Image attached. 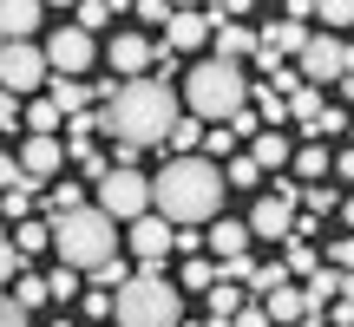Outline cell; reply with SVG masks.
Instances as JSON below:
<instances>
[{
	"instance_id": "cell-43",
	"label": "cell",
	"mask_w": 354,
	"mask_h": 327,
	"mask_svg": "<svg viewBox=\"0 0 354 327\" xmlns=\"http://www.w3.org/2000/svg\"><path fill=\"white\" fill-rule=\"evenodd\" d=\"M348 262H354V242L335 236V242H328V268H342V275H348Z\"/></svg>"
},
{
	"instance_id": "cell-45",
	"label": "cell",
	"mask_w": 354,
	"mask_h": 327,
	"mask_svg": "<svg viewBox=\"0 0 354 327\" xmlns=\"http://www.w3.org/2000/svg\"><path fill=\"white\" fill-rule=\"evenodd\" d=\"M0 210H7V223H26V190H7V197H0Z\"/></svg>"
},
{
	"instance_id": "cell-36",
	"label": "cell",
	"mask_w": 354,
	"mask_h": 327,
	"mask_svg": "<svg viewBox=\"0 0 354 327\" xmlns=\"http://www.w3.org/2000/svg\"><path fill=\"white\" fill-rule=\"evenodd\" d=\"M342 131H348V112H342V105H335V112H322V118H315V144H328V138H342Z\"/></svg>"
},
{
	"instance_id": "cell-34",
	"label": "cell",
	"mask_w": 354,
	"mask_h": 327,
	"mask_svg": "<svg viewBox=\"0 0 354 327\" xmlns=\"http://www.w3.org/2000/svg\"><path fill=\"white\" fill-rule=\"evenodd\" d=\"M308 20H322V26L335 33V26H348V20H354V7H348V0H322V7L308 13Z\"/></svg>"
},
{
	"instance_id": "cell-44",
	"label": "cell",
	"mask_w": 354,
	"mask_h": 327,
	"mask_svg": "<svg viewBox=\"0 0 354 327\" xmlns=\"http://www.w3.org/2000/svg\"><path fill=\"white\" fill-rule=\"evenodd\" d=\"M138 20H151V26H165V20H171V0H138Z\"/></svg>"
},
{
	"instance_id": "cell-35",
	"label": "cell",
	"mask_w": 354,
	"mask_h": 327,
	"mask_svg": "<svg viewBox=\"0 0 354 327\" xmlns=\"http://www.w3.org/2000/svg\"><path fill=\"white\" fill-rule=\"evenodd\" d=\"M46 210H53V223H59V216H73V210H79V184H53Z\"/></svg>"
},
{
	"instance_id": "cell-16",
	"label": "cell",
	"mask_w": 354,
	"mask_h": 327,
	"mask_svg": "<svg viewBox=\"0 0 354 327\" xmlns=\"http://www.w3.org/2000/svg\"><path fill=\"white\" fill-rule=\"evenodd\" d=\"M13 164L26 170V184H39V177H59V164H66V157H59V138H26Z\"/></svg>"
},
{
	"instance_id": "cell-1",
	"label": "cell",
	"mask_w": 354,
	"mask_h": 327,
	"mask_svg": "<svg viewBox=\"0 0 354 327\" xmlns=\"http://www.w3.org/2000/svg\"><path fill=\"white\" fill-rule=\"evenodd\" d=\"M151 210L165 216L171 229H190V223H210L223 210V170L210 157H165V170L151 177Z\"/></svg>"
},
{
	"instance_id": "cell-14",
	"label": "cell",
	"mask_w": 354,
	"mask_h": 327,
	"mask_svg": "<svg viewBox=\"0 0 354 327\" xmlns=\"http://www.w3.org/2000/svg\"><path fill=\"white\" fill-rule=\"evenodd\" d=\"M105 59H112L118 79H145V66H151V39H145V33H112Z\"/></svg>"
},
{
	"instance_id": "cell-31",
	"label": "cell",
	"mask_w": 354,
	"mask_h": 327,
	"mask_svg": "<svg viewBox=\"0 0 354 327\" xmlns=\"http://www.w3.org/2000/svg\"><path fill=\"white\" fill-rule=\"evenodd\" d=\"M39 281H46V301H73V295H79V275H73V268H53V275H39Z\"/></svg>"
},
{
	"instance_id": "cell-41",
	"label": "cell",
	"mask_w": 354,
	"mask_h": 327,
	"mask_svg": "<svg viewBox=\"0 0 354 327\" xmlns=\"http://www.w3.org/2000/svg\"><path fill=\"white\" fill-rule=\"evenodd\" d=\"M223 125H230V138H256V131H263V125H256V112H250V105H243L236 118H223Z\"/></svg>"
},
{
	"instance_id": "cell-11",
	"label": "cell",
	"mask_w": 354,
	"mask_h": 327,
	"mask_svg": "<svg viewBox=\"0 0 354 327\" xmlns=\"http://www.w3.org/2000/svg\"><path fill=\"white\" fill-rule=\"evenodd\" d=\"M289 223H295V203L289 197H256V210H250V242L256 236H269V242H289Z\"/></svg>"
},
{
	"instance_id": "cell-15",
	"label": "cell",
	"mask_w": 354,
	"mask_h": 327,
	"mask_svg": "<svg viewBox=\"0 0 354 327\" xmlns=\"http://www.w3.org/2000/svg\"><path fill=\"white\" fill-rule=\"evenodd\" d=\"M256 308H263V321H269V327H295V321L308 315L295 281H276V288H263V301H256Z\"/></svg>"
},
{
	"instance_id": "cell-8",
	"label": "cell",
	"mask_w": 354,
	"mask_h": 327,
	"mask_svg": "<svg viewBox=\"0 0 354 327\" xmlns=\"http://www.w3.org/2000/svg\"><path fill=\"white\" fill-rule=\"evenodd\" d=\"M46 52L33 46V39H26V46H0V92H7V99H26V92H39L46 86Z\"/></svg>"
},
{
	"instance_id": "cell-7",
	"label": "cell",
	"mask_w": 354,
	"mask_h": 327,
	"mask_svg": "<svg viewBox=\"0 0 354 327\" xmlns=\"http://www.w3.org/2000/svg\"><path fill=\"white\" fill-rule=\"evenodd\" d=\"M92 210H105L112 223H138V216H151V177H138V170H105Z\"/></svg>"
},
{
	"instance_id": "cell-27",
	"label": "cell",
	"mask_w": 354,
	"mask_h": 327,
	"mask_svg": "<svg viewBox=\"0 0 354 327\" xmlns=\"http://www.w3.org/2000/svg\"><path fill=\"white\" fill-rule=\"evenodd\" d=\"M216 170H223V190H256L263 184V170H256L250 157H230V164H216Z\"/></svg>"
},
{
	"instance_id": "cell-40",
	"label": "cell",
	"mask_w": 354,
	"mask_h": 327,
	"mask_svg": "<svg viewBox=\"0 0 354 327\" xmlns=\"http://www.w3.org/2000/svg\"><path fill=\"white\" fill-rule=\"evenodd\" d=\"M20 262H26V255H20V249H13V242H7V236H0V281H13V275H20Z\"/></svg>"
},
{
	"instance_id": "cell-46",
	"label": "cell",
	"mask_w": 354,
	"mask_h": 327,
	"mask_svg": "<svg viewBox=\"0 0 354 327\" xmlns=\"http://www.w3.org/2000/svg\"><path fill=\"white\" fill-rule=\"evenodd\" d=\"M230 327H269V321H263V308H256V301H243L236 315H230Z\"/></svg>"
},
{
	"instance_id": "cell-38",
	"label": "cell",
	"mask_w": 354,
	"mask_h": 327,
	"mask_svg": "<svg viewBox=\"0 0 354 327\" xmlns=\"http://www.w3.org/2000/svg\"><path fill=\"white\" fill-rule=\"evenodd\" d=\"M7 190H33V184H26V170H20V164L0 151V197H7Z\"/></svg>"
},
{
	"instance_id": "cell-22",
	"label": "cell",
	"mask_w": 354,
	"mask_h": 327,
	"mask_svg": "<svg viewBox=\"0 0 354 327\" xmlns=\"http://www.w3.org/2000/svg\"><path fill=\"white\" fill-rule=\"evenodd\" d=\"M282 105H289V118H295V125H308V131H315V118L328 112L315 86H295V92H289V99H282Z\"/></svg>"
},
{
	"instance_id": "cell-37",
	"label": "cell",
	"mask_w": 354,
	"mask_h": 327,
	"mask_svg": "<svg viewBox=\"0 0 354 327\" xmlns=\"http://www.w3.org/2000/svg\"><path fill=\"white\" fill-rule=\"evenodd\" d=\"M92 275H99V288H125V281H131V268H125V262L112 255V262H99Z\"/></svg>"
},
{
	"instance_id": "cell-6",
	"label": "cell",
	"mask_w": 354,
	"mask_h": 327,
	"mask_svg": "<svg viewBox=\"0 0 354 327\" xmlns=\"http://www.w3.org/2000/svg\"><path fill=\"white\" fill-rule=\"evenodd\" d=\"M348 72H354V59H348V46L335 33H308V46L295 52V79L302 86H348Z\"/></svg>"
},
{
	"instance_id": "cell-17",
	"label": "cell",
	"mask_w": 354,
	"mask_h": 327,
	"mask_svg": "<svg viewBox=\"0 0 354 327\" xmlns=\"http://www.w3.org/2000/svg\"><path fill=\"white\" fill-rule=\"evenodd\" d=\"M210 39H216V59H223V66H243L256 52V26H236V20H216Z\"/></svg>"
},
{
	"instance_id": "cell-18",
	"label": "cell",
	"mask_w": 354,
	"mask_h": 327,
	"mask_svg": "<svg viewBox=\"0 0 354 327\" xmlns=\"http://www.w3.org/2000/svg\"><path fill=\"white\" fill-rule=\"evenodd\" d=\"M348 288H354V281L342 275V268H315V275H308V288H302V308H308V315H315V308H328V301H342Z\"/></svg>"
},
{
	"instance_id": "cell-26",
	"label": "cell",
	"mask_w": 354,
	"mask_h": 327,
	"mask_svg": "<svg viewBox=\"0 0 354 327\" xmlns=\"http://www.w3.org/2000/svg\"><path fill=\"white\" fill-rule=\"evenodd\" d=\"M105 20H118V0H86V7H73L79 33H92V26H105Z\"/></svg>"
},
{
	"instance_id": "cell-2",
	"label": "cell",
	"mask_w": 354,
	"mask_h": 327,
	"mask_svg": "<svg viewBox=\"0 0 354 327\" xmlns=\"http://www.w3.org/2000/svg\"><path fill=\"white\" fill-rule=\"evenodd\" d=\"M177 92H171V79H125V86L105 99V118L99 125L105 131H118V144H158L165 131L177 125Z\"/></svg>"
},
{
	"instance_id": "cell-3",
	"label": "cell",
	"mask_w": 354,
	"mask_h": 327,
	"mask_svg": "<svg viewBox=\"0 0 354 327\" xmlns=\"http://www.w3.org/2000/svg\"><path fill=\"white\" fill-rule=\"evenodd\" d=\"M46 242L59 249V268L92 275L99 262H112V255H118V223L105 210H92V203H79L73 216H59V223L46 229Z\"/></svg>"
},
{
	"instance_id": "cell-29",
	"label": "cell",
	"mask_w": 354,
	"mask_h": 327,
	"mask_svg": "<svg viewBox=\"0 0 354 327\" xmlns=\"http://www.w3.org/2000/svg\"><path fill=\"white\" fill-rule=\"evenodd\" d=\"M7 242H13V249H20V255H33V249H46V223H33V216H26V223L13 229Z\"/></svg>"
},
{
	"instance_id": "cell-4",
	"label": "cell",
	"mask_w": 354,
	"mask_h": 327,
	"mask_svg": "<svg viewBox=\"0 0 354 327\" xmlns=\"http://www.w3.org/2000/svg\"><path fill=\"white\" fill-rule=\"evenodd\" d=\"M184 105L197 125H223V118H236L243 105H250V79H243V66H223V59H203L184 72Z\"/></svg>"
},
{
	"instance_id": "cell-5",
	"label": "cell",
	"mask_w": 354,
	"mask_h": 327,
	"mask_svg": "<svg viewBox=\"0 0 354 327\" xmlns=\"http://www.w3.org/2000/svg\"><path fill=\"white\" fill-rule=\"evenodd\" d=\"M118 327H177L184 321V288H171L165 268H145L118 288Z\"/></svg>"
},
{
	"instance_id": "cell-24",
	"label": "cell",
	"mask_w": 354,
	"mask_h": 327,
	"mask_svg": "<svg viewBox=\"0 0 354 327\" xmlns=\"http://www.w3.org/2000/svg\"><path fill=\"white\" fill-rule=\"evenodd\" d=\"M165 138H171V157H197V144H203V125H197V118H177V125L165 131Z\"/></svg>"
},
{
	"instance_id": "cell-42",
	"label": "cell",
	"mask_w": 354,
	"mask_h": 327,
	"mask_svg": "<svg viewBox=\"0 0 354 327\" xmlns=\"http://www.w3.org/2000/svg\"><path fill=\"white\" fill-rule=\"evenodd\" d=\"M0 327H33V321H26V308L13 301V295H0Z\"/></svg>"
},
{
	"instance_id": "cell-23",
	"label": "cell",
	"mask_w": 354,
	"mask_h": 327,
	"mask_svg": "<svg viewBox=\"0 0 354 327\" xmlns=\"http://www.w3.org/2000/svg\"><path fill=\"white\" fill-rule=\"evenodd\" d=\"M289 164H295V177H302V184H315V177H328V144H302Z\"/></svg>"
},
{
	"instance_id": "cell-9",
	"label": "cell",
	"mask_w": 354,
	"mask_h": 327,
	"mask_svg": "<svg viewBox=\"0 0 354 327\" xmlns=\"http://www.w3.org/2000/svg\"><path fill=\"white\" fill-rule=\"evenodd\" d=\"M39 52H46V72L79 79V72L92 66V52H99V46H92V33H79V26H53V39H46Z\"/></svg>"
},
{
	"instance_id": "cell-47",
	"label": "cell",
	"mask_w": 354,
	"mask_h": 327,
	"mask_svg": "<svg viewBox=\"0 0 354 327\" xmlns=\"http://www.w3.org/2000/svg\"><path fill=\"white\" fill-rule=\"evenodd\" d=\"M203 144H210V164H216V157H230V144H236V138H230V131H203Z\"/></svg>"
},
{
	"instance_id": "cell-19",
	"label": "cell",
	"mask_w": 354,
	"mask_h": 327,
	"mask_svg": "<svg viewBox=\"0 0 354 327\" xmlns=\"http://www.w3.org/2000/svg\"><path fill=\"white\" fill-rule=\"evenodd\" d=\"M250 144H256V151H250V164H256V170H282V164L295 157V144L282 138V131H256Z\"/></svg>"
},
{
	"instance_id": "cell-20",
	"label": "cell",
	"mask_w": 354,
	"mask_h": 327,
	"mask_svg": "<svg viewBox=\"0 0 354 327\" xmlns=\"http://www.w3.org/2000/svg\"><path fill=\"white\" fill-rule=\"evenodd\" d=\"M210 249H216V262H230V255H250V229L223 216V223L210 229Z\"/></svg>"
},
{
	"instance_id": "cell-28",
	"label": "cell",
	"mask_w": 354,
	"mask_h": 327,
	"mask_svg": "<svg viewBox=\"0 0 354 327\" xmlns=\"http://www.w3.org/2000/svg\"><path fill=\"white\" fill-rule=\"evenodd\" d=\"M315 268H322V262H315V249H308V242H289V255H282V275L295 281V275H315Z\"/></svg>"
},
{
	"instance_id": "cell-39",
	"label": "cell",
	"mask_w": 354,
	"mask_h": 327,
	"mask_svg": "<svg viewBox=\"0 0 354 327\" xmlns=\"http://www.w3.org/2000/svg\"><path fill=\"white\" fill-rule=\"evenodd\" d=\"M92 131H105V125H99L92 112H79V118H73V151H92Z\"/></svg>"
},
{
	"instance_id": "cell-32",
	"label": "cell",
	"mask_w": 354,
	"mask_h": 327,
	"mask_svg": "<svg viewBox=\"0 0 354 327\" xmlns=\"http://www.w3.org/2000/svg\"><path fill=\"white\" fill-rule=\"evenodd\" d=\"M184 288H203V295H210V288H216V262L190 255V262H184Z\"/></svg>"
},
{
	"instance_id": "cell-49",
	"label": "cell",
	"mask_w": 354,
	"mask_h": 327,
	"mask_svg": "<svg viewBox=\"0 0 354 327\" xmlns=\"http://www.w3.org/2000/svg\"><path fill=\"white\" fill-rule=\"evenodd\" d=\"M53 327H73V321H53Z\"/></svg>"
},
{
	"instance_id": "cell-21",
	"label": "cell",
	"mask_w": 354,
	"mask_h": 327,
	"mask_svg": "<svg viewBox=\"0 0 354 327\" xmlns=\"http://www.w3.org/2000/svg\"><path fill=\"white\" fill-rule=\"evenodd\" d=\"M46 105H53L59 118H66V112L79 118V112L92 105V86H79V79H53V99H46Z\"/></svg>"
},
{
	"instance_id": "cell-48",
	"label": "cell",
	"mask_w": 354,
	"mask_h": 327,
	"mask_svg": "<svg viewBox=\"0 0 354 327\" xmlns=\"http://www.w3.org/2000/svg\"><path fill=\"white\" fill-rule=\"evenodd\" d=\"M20 125V99H7V92H0V131H13Z\"/></svg>"
},
{
	"instance_id": "cell-30",
	"label": "cell",
	"mask_w": 354,
	"mask_h": 327,
	"mask_svg": "<svg viewBox=\"0 0 354 327\" xmlns=\"http://www.w3.org/2000/svg\"><path fill=\"white\" fill-rule=\"evenodd\" d=\"M13 301H20L26 315H33V308L46 301V281H39V275H13Z\"/></svg>"
},
{
	"instance_id": "cell-13",
	"label": "cell",
	"mask_w": 354,
	"mask_h": 327,
	"mask_svg": "<svg viewBox=\"0 0 354 327\" xmlns=\"http://www.w3.org/2000/svg\"><path fill=\"white\" fill-rule=\"evenodd\" d=\"M39 20H46L39 0H0V46H26Z\"/></svg>"
},
{
	"instance_id": "cell-33",
	"label": "cell",
	"mask_w": 354,
	"mask_h": 327,
	"mask_svg": "<svg viewBox=\"0 0 354 327\" xmlns=\"http://www.w3.org/2000/svg\"><path fill=\"white\" fill-rule=\"evenodd\" d=\"M236 308H243V288H230V281H216V288H210V315H216V321H230Z\"/></svg>"
},
{
	"instance_id": "cell-25",
	"label": "cell",
	"mask_w": 354,
	"mask_h": 327,
	"mask_svg": "<svg viewBox=\"0 0 354 327\" xmlns=\"http://www.w3.org/2000/svg\"><path fill=\"white\" fill-rule=\"evenodd\" d=\"M20 118H26V138H53V131H59V112H53L46 99H33Z\"/></svg>"
},
{
	"instance_id": "cell-10",
	"label": "cell",
	"mask_w": 354,
	"mask_h": 327,
	"mask_svg": "<svg viewBox=\"0 0 354 327\" xmlns=\"http://www.w3.org/2000/svg\"><path fill=\"white\" fill-rule=\"evenodd\" d=\"M203 39H210L203 7H171V20H165V52H171V59H177V52H197Z\"/></svg>"
},
{
	"instance_id": "cell-12",
	"label": "cell",
	"mask_w": 354,
	"mask_h": 327,
	"mask_svg": "<svg viewBox=\"0 0 354 327\" xmlns=\"http://www.w3.org/2000/svg\"><path fill=\"white\" fill-rule=\"evenodd\" d=\"M131 255H138L145 268H165V255H171V223L165 216H138V223H131Z\"/></svg>"
}]
</instances>
